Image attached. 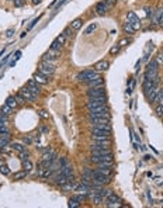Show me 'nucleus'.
<instances>
[{"mask_svg":"<svg viewBox=\"0 0 163 208\" xmlns=\"http://www.w3.org/2000/svg\"><path fill=\"white\" fill-rule=\"evenodd\" d=\"M89 117L90 118H98V117H110V113H108V107L107 104H103V106L94 107V108H90L89 110Z\"/></svg>","mask_w":163,"mask_h":208,"instance_id":"obj_1","label":"nucleus"},{"mask_svg":"<svg viewBox=\"0 0 163 208\" xmlns=\"http://www.w3.org/2000/svg\"><path fill=\"white\" fill-rule=\"evenodd\" d=\"M38 72H41L42 75H45V76L48 78V76L55 73V65L51 63V62H46V61L41 62L40 66H38Z\"/></svg>","mask_w":163,"mask_h":208,"instance_id":"obj_2","label":"nucleus"},{"mask_svg":"<svg viewBox=\"0 0 163 208\" xmlns=\"http://www.w3.org/2000/svg\"><path fill=\"white\" fill-rule=\"evenodd\" d=\"M97 76H100V75L97 73V70H83V72H80V73L76 76V79L78 80H80V82H90V80H93L94 78H97Z\"/></svg>","mask_w":163,"mask_h":208,"instance_id":"obj_3","label":"nucleus"},{"mask_svg":"<svg viewBox=\"0 0 163 208\" xmlns=\"http://www.w3.org/2000/svg\"><path fill=\"white\" fill-rule=\"evenodd\" d=\"M103 104H107V97L106 94L104 96H98V97H89L87 100V108H94V107L103 106Z\"/></svg>","mask_w":163,"mask_h":208,"instance_id":"obj_4","label":"nucleus"},{"mask_svg":"<svg viewBox=\"0 0 163 208\" xmlns=\"http://www.w3.org/2000/svg\"><path fill=\"white\" fill-rule=\"evenodd\" d=\"M110 131H104V130H98V128H93L91 131V136L94 141H101V139H110Z\"/></svg>","mask_w":163,"mask_h":208,"instance_id":"obj_5","label":"nucleus"},{"mask_svg":"<svg viewBox=\"0 0 163 208\" xmlns=\"http://www.w3.org/2000/svg\"><path fill=\"white\" fill-rule=\"evenodd\" d=\"M111 145L110 139H101V141H94L93 143H91V146H90V149L91 151H100V149H108Z\"/></svg>","mask_w":163,"mask_h":208,"instance_id":"obj_6","label":"nucleus"},{"mask_svg":"<svg viewBox=\"0 0 163 208\" xmlns=\"http://www.w3.org/2000/svg\"><path fill=\"white\" fill-rule=\"evenodd\" d=\"M106 91H104V87L103 86H97V87H90L87 90V96L89 97H98V96H104Z\"/></svg>","mask_w":163,"mask_h":208,"instance_id":"obj_7","label":"nucleus"},{"mask_svg":"<svg viewBox=\"0 0 163 208\" xmlns=\"http://www.w3.org/2000/svg\"><path fill=\"white\" fill-rule=\"evenodd\" d=\"M40 83H37L35 80H30L28 83H27V87L30 89V91L34 94V96H38V94L41 93V89H40Z\"/></svg>","mask_w":163,"mask_h":208,"instance_id":"obj_8","label":"nucleus"},{"mask_svg":"<svg viewBox=\"0 0 163 208\" xmlns=\"http://www.w3.org/2000/svg\"><path fill=\"white\" fill-rule=\"evenodd\" d=\"M158 93H159V87H158V85H153L151 89L148 90V97H149V101H151V103H155Z\"/></svg>","mask_w":163,"mask_h":208,"instance_id":"obj_9","label":"nucleus"},{"mask_svg":"<svg viewBox=\"0 0 163 208\" xmlns=\"http://www.w3.org/2000/svg\"><path fill=\"white\" fill-rule=\"evenodd\" d=\"M20 93H21V96L25 98V101H34V100H35V97H37V96H34V94L30 91L28 87H24V89L21 90Z\"/></svg>","mask_w":163,"mask_h":208,"instance_id":"obj_10","label":"nucleus"},{"mask_svg":"<svg viewBox=\"0 0 163 208\" xmlns=\"http://www.w3.org/2000/svg\"><path fill=\"white\" fill-rule=\"evenodd\" d=\"M34 80H35L37 83H40V85H46V83L49 82V79H46V76L42 75L41 72H38V73L34 75Z\"/></svg>","mask_w":163,"mask_h":208,"instance_id":"obj_11","label":"nucleus"},{"mask_svg":"<svg viewBox=\"0 0 163 208\" xmlns=\"http://www.w3.org/2000/svg\"><path fill=\"white\" fill-rule=\"evenodd\" d=\"M108 66H110V63H108L107 61H100V62H97V63L94 65V70H97V72H101V70L108 69Z\"/></svg>","mask_w":163,"mask_h":208,"instance_id":"obj_12","label":"nucleus"},{"mask_svg":"<svg viewBox=\"0 0 163 208\" xmlns=\"http://www.w3.org/2000/svg\"><path fill=\"white\" fill-rule=\"evenodd\" d=\"M107 8H108V4L106 2H100L96 6V11H97V14H104L107 11Z\"/></svg>","mask_w":163,"mask_h":208,"instance_id":"obj_13","label":"nucleus"},{"mask_svg":"<svg viewBox=\"0 0 163 208\" xmlns=\"http://www.w3.org/2000/svg\"><path fill=\"white\" fill-rule=\"evenodd\" d=\"M90 190H91V187H90V186H87V184H83V183H82L80 186H78V187H76V191L80 193V194H85V196H87V194H89Z\"/></svg>","mask_w":163,"mask_h":208,"instance_id":"obj_14","label":"nucleus"},{"mask_svg":"<svg viewBox=\"0 0 163 208\" xmlns=\"http://www.w3.org/2000/svg\"><path fill=\"white\" fill-rule=\"evenodd\" d=\"M87 85H89L90 87H97V86H103V79L100 78V76H97V78H94L93 80L87 82Z\"/></svg>","mask_w":163,"mask_h":208,"instance_id":"obj_15","label":"nucleus"},{"mask_svg":"<svg viewBox=\"0 0 163 208\" xmlns=\"http://www.w3.org/2000/svg\"><path fill=\"white\" fill-rule=\"evenodd\" d=\"M156 78H158V70H148L146 76H145V79L151 80V82H153Z\"/></svg>","mask_w":163,"mask_h":208,"instance_id":"obj_16","label":"nucleus"},{"mask_svg":"<svg viewBox=\"0 0 163 208\" xmlns=\"http://www.w3.org/2000/svg\"><path fill=\"white\" fill-rule=\"evenodd\" d=\"M162 16H163V8H158V10L153 13V21H155L156 24H159V20Z\"/></svg>","mask_w":163,"mask_h":208,"instance_id":"obj_17","label":"nucleus"},{"mask_svg":"<svg viewBox=\"0 0 163 208\" xmlns=\"http://www.w3.org/2000/svg\"><path fill=\"white\" fill-rule=\"evenodd\" d=\"M107 198V203H121V198H120L118 196H115L114 193H111L108 197H106Z\"/></svg>","mask_w":163,"mask_h":208,"instance_id":"obj_18","label":"nucleus"},{"mask_svg":"<svg viewBox=\"0 0 163 208\" xmlns=\"http://www.w3.org/2000/svg\"><path fill=\"white\" fill-rule=\"evenodd\" d=\"M6 104H7L8 107H11V108H16L18 103H17L16 97H13V96H11V97H7V100H6Z\"/></svg>","mask_w":163,"mask_h":208,"instance_id":"obj_19","label":"nucleus"},{"mask_svg":"<svg viewBox=\"0 0 163 208\" xmlns=\"http://www.w3.org/2000/svg\"><path fill=\"white\" fill-rule=\"evenodd\" d=\"M91 198H93V203H94V204H97V205H100V204H103V203H104V197H101L100 194H93V196H91Z\"/></svg>","mask_w":163,"mask_h":208,"instance_id":"obj_20","label":"nucleus"},{"mask_svg":"<svg viewBox=\"0 0 163 208\" xmlns=\"http://www.w3.org/2000/svg\"><path fill=\"white\" fill-rule=\"evenodd\" d=\"M129 23H131V25H132V28H134L135 31L141 28V20H139L138 17H136V18H134V20H131Z\"/></svg>","mask_w":163,"mask_h":208,"instance_id":"obj_21","label":"nucleus"},{"mask_svg":"<svg viewBox=\"0 0 163 208\" xmlns=\"http://www.w3.org/2000/svg\"><path fill=\"white\" fill-rule=\"evenodd\" d=\"M0 136L10 139V131H8L7 126H4V128H0Z\"/></svg>","mask_w":163,"mask_h":208,"instance_id":"obj_22","label":"nucleus"},{"mask_svg":"<svg viewBox=\"0 0 163 208\" xmlns=\"http://www.w3.org/2000/svg\"><path fill=\"white\" fill-rule=\"evenodd\" d=\"M82 24H83V21H82L80 18H76V20L72 21V28H73V30H79L82 27Z\"/></svg>","mask_w":163,"mask_h":208,"instance_id":"obj_23","label":"nucleus"},{"mask_svg":"<svg viewBox=\"0 0 163 208\" xmlns=\"http://www.w3.org/2000/svg\"><path fill=\"white\" fill-rule=\"evenodd\" d=\"M91 152H93V155L103 156V155H107V153H111V149L108 148V149H100V151H91Z\"/></svg>","mask_w":163,"mask_h":208,"instance_id":"obj_24","label":"nucleus"},{"mask_svg":"<svg viewBox=\"0 0 163 208\" xmlns=\"http://www.w3.org/2000/svg\"><path fill=\"white\" fill-rule=\"evenodd\" d=\"M96 171H98V173H103V174L111 176V169H110V167H98Z\"/></svg>","mask_w":163,"mask_h":208,"instance_id":"obj_25","label":"nucleus"},{"mask_svg":"<svg viewBox=\"0 0 163 208\" xmlns=\"http://www.w3.org/2000/svg\"><path fill=\"white\" fill-rule=\"evenodd\" d=\"M97 28V24H96V23H93V24H90L89 27H87V28H86V31H85V34L86 35H89V34H91L94 31V30Z\"/></svg>","mask_w":163,"mask_h":208,"instance_id":"obj_26","label":"nucleus"},{"mask_svg":"<svg viewBox=\"0 0 163 208\" xmlns=\"http://www.w3.org/2000/svg\"><path fill=\"white\" fill-rule=\"evenodd\" d=\"M158 66H159V63L156 61H152L148 63V70H158Z\"/></svg>","mask_w":163,"mask_h":208,"instance_id":"obj_27","label":"nucleus"},{"mask_svg":"<svg viewBox=\"0 0 163 208\" xmlns=\"http://www.w3.org/2000/svg\"><path fill=\"white\" fill-rule=\"evenodd\" d=\"M23 166H24V170L25 171H31V170H33V163H31L30 160H24V162H23Z\"/></svg>","mask_w":163,"mask_h":208,"instance_id":"obj_28","label":"nucleus"},{"mask_svg":"<svg viewBox=\"0 0 163 208\" xmlns=\"http://www.w3.org/2000/svg\"><path fill=\"white\" fill-rule=\"evenodd\" d=\"M4 126H7V115L2 114L0 115V128H4Z\"/></svg>","mask_w":163,"mask_h":208,"instance_id":"obj_29","label":"nucleus"},{"mask_svg":"<svg viewBox=\"0 0 163 208\" xmlns=\"http://www.w3.org/2000/svg\"><path fill=\"white\" fill-rule=\"evenodd\" d=\"M69 207H72V208H76V207H80V203H79L78 200H76V198H73V197H72V198H70L69 200Z\"/></svg>","mask_w":163,"mask_h":208,"instance_id":"obj_30","label":"nucleus"},{"mask_svg":"<svg viewBox=\"0 0 163 208\" xmlns=\"http://www.w3.org/2000/svg\"><path fill=\"white\" fill-rule=\"evenodd\" d=\"M11 107H8L7 104H4V106H2V114H4V115H8L10 113H11Z\"/></svg>","mask_w":163,"mask_h":208,"instance_id":"obj_31","label":"nucleus"},{"mask_svg":"<svg viewBox=\"0 0 163 208\" xmlns=\"http://www.w3.org/2000/svg\"><path fill=\"white\" fill-rule=\"evenodd\" d=\"M11 148L14 149V151H18V152L25 151V146H24V145H21V143H13Z\"/></svg>","mask_w":163,"mask_h":208,"instance_id":"obj_32","label":"nucleus"},{"mask_svg":"<svg viewBox=\"0 0 163 208\" xmlns=\"http://www.w3.org/2000/svg\"><path fill=\"white\" fill-rule=\"evenodd\" d=\"M97 166L98 167H111L113 166V162H110V160H103V162H98Z\"/></svg>","mask_w":163,"mask_h":208,"instance_id":"obj_33","label":"nucleus"},{"mask_svg":"<svg viewBox=\"0 0 163 208\" xmlns=\"http://www.w3.org/2000/svg\"><path fill=\"white\" fill-rule=\"evenodd\" d=\"M124 30H125L126 33H129V34H132V33H134V31H135V30L132 28V25H131V23H129V21H126L125 24H124Z\"/></svg>","mask_w":163,"mask_h":208,"instance_id":"obj_34","label":"nucleus"},{"mask_svg":"<svg viewBox=\"0 0 163 208\" xmlns=\"http://www.w3.org/2000/svg\"><path fill=\"white\" fill-rule=\"evenodd\" d=\"M7 145H8V138H3V136H0V149H4Z\"/></svg>","mask_w":163,"mask_h":208,"instance_id":"obj_35","label":"nucleus"},{"mask_svg":"<svg viewBox=\"0 0 163 208\" xmlns=\"http://www.w3.org/2000/svg\"><path fill=\"white\" fill-rule=\"evenodd\" d=\"M111 193H113V190H108V188H107V190H101V188L98 190V194H100L101 197H108Z\"/></svg>","mask_w":163,"mask_h":208,"instance_id":"obj_36","label":"nucleus"},{"mask_svg":"<svg viewBox=\"0 0 163 208\" xmlns=\"http://www.w3.org/2000/svg\"><path fill=\"white\" fill-rule=\"evenodd\" d=\"M25 174H27V171H18V173H16L14 174V180H20V179H24Z\"/></svg>","mask_w":163,"mask_h":208,"instance_id":"obj_37","label":"nucleus"},{"mask_svg":"<svg viewBox=\"0 0 163 208\" xmlns=\"http://www.w3.org/2000/svg\"><path fill=\"white\" fill-rule=\"evenodd\" d=\"M155 101H158L159 104H163V90H159V93H158V96H156Z\"/></svg>","mask_w":163,"mask_h":208,"instance_id":"obj_38","label":"nucleus"},{"mask_svg":"<svg viewBox=\"0 0 163 208\" xmlns=\"http://www.w3.org/2000/svg\"><path fill=\"white\" fill-rule=\"evenodd\" d=\"M61 46H62V45L59 44V42H58L56 40H55V41L52 42V45H51V49H55V51H61Z\"/></svg>","mask_w":163,"mask_h":208,"instance_id":"obj_39","label":"nucleus"},{"mask_svg":"<svg viewBox=\"0 0 163 208\" xmlns=\"http://www.w3.org/2000/svg\"><path fill=\"white\" fill-rule=\"evenodd\" d=\"M28 152L27 151H23V152H20V159L24 162V160H28Z\"/></svg>","mask_w":163,"mask_h":208,"instance_id":"obj_40","label":"nucleus"},{"mask_svg":"<svg viewBox=\"0 0 163 208\" xmlns=\"http://www.w3.org/2000/svg\"><path fill=\"white\" fill-rule=\"evenodd\" d=\"M14 97H16V100H17V103H18V104H23V103H25V98L21 96V93L20 94H16Z\"/></svg>","mask_w":163,"mask_h":208,"instance_id":"obj_41","label":"nucleus"},{"mask_svg":"<svg viewBox=\"0 0 163 208\" xmlns=\"http://www.w3.org/2000/svg\"><path fill=\"white\" fill-rule=\"evenodd\" d=\"M73 198H76L79 203H82V201L86 200V196H85V194H80V193H79V194H76V196H73Z\"/></svg>","mask_w":163,"mask_h":208,"instance_id":"obj_42","label":"nucleus"},{"mask_svg":"<svg viewBox=\"0 0 163 208\" xmlns=\"http://www.w3.org/2000/svg\"><path fill=\"white\" fill-rule=\"evenodd\" d=\"M0 171H2L3 174H8V173H10V170H8V167L6 166V165H2V166H0Z\"/></svg>","mask_w":163,"mask_h":208,"instance_id":"obj_43","label":"nucleus"},{"mask_svg":"<svg viewBox=\"0 0 163 208\" xmlns=\"http://www.w3.org/2000/svg\"><path fill=\"white\" fill-rule=\"evenodd\" d=\"M56 41L59 42L61 45H65V42H66V37H65V35H59V37L56 38Z\"/></svg>","mask_w":163,"mask_h":208,"instance_id":"obj_44","label":"nucleus"},{"mask_svg":"<svg viewBox=\"0 0 163 208\" xmlns=\"http://www.w3.org/2000/svg\"><path fill=\"white\" fill-rule=\"evenodd\" d=\"M145 11H146V16L148 17H153V13H155V11H153L151 7H145Z\"/></svg>","mask_w":163,"mask_h":208,"instance_id":"obj_45","label":"nucleus"},{"mask_svg":"<svg viewBox=\"0 0 163 208\" xmlns=\"http://www.w3.org/2000/svg\"><path fill=\"white\" fill-rule=\"evenodd\" d=\"M126 18H128V21L134 20V18H136V14H135L134 11H129V13H128V16H126Z\"/></svg>","mask_w":163,"mask_h":208,"instance_id":"obj_46","label":"nucleus"},{"mask_svg":"<svg viewBox=\"0 0 163 208\" xmlns=\"http://www.w3.org/2000/svg\"><path fill=\"white\" fill-rule=\"evenodd\" d=\"M120 51V45H115V46H113V48L110 49V53L111 55H114V53H117Z\"/></svg>","mask_w":163,"mask_h":208,"instance_id":"obj_47","label":"nucleus"},{"mask_svg":"<svg viewBox=\"0 0 163 208\" xmlns=\"http://www.w3.org/2000/svg\"><path fill=\"white\" fill-rule=\"evenodd\" d=\"M156 62H158V63H163V52H160L159 55H158V58H156Z\"/></svg>","mask_w":163,"mask_h":208,"instance_id":"obj_48","label":"nucleus"},{"mask_svg":"<svg viewBox=\"0 0 163 208\" xmlns=\"http://www.w3.org/2000/svg\"><path fill=\"white\" fill-rule=\"evenodd\" d=\"M40 18H41V17H38V18H35V20H33V23H31V24L28 25V30H31V28H33L34 25H35V24H37V23H38V20H40Z\"/></svg>","mask_w":163,"mask_h":208,"instance_id":"obj_49","label":"nucleus"},{"mask_svg":"<svg viewBox=\"0 0 163 208\" xmlns=\"http://www.w3.org/2000/svg\"><path fill=\"white\" fill-rule=\"evenodd\" d=\"M62 35H65V37H70V35H72V34H70V31H69V30H65V31H63V34H62Z\"/></svg>","mask_w":163,"mask_h":208,"instance_id":"obj_50","label":"nucleus"},{"mask_svg":"<svg viewBox=\"0 0 163 208\" xmlns=\"http://www.w3.org/2000/svg\"><path fill=\"white\" fill-rule=\"evenodd\" d=\"M24 143L25 145H30L31 143V138H24Z\"/></svg>","mask_w":163,"mask_h":208,"instance_id":"obj_51","label":"nucleus"},{"mask_svg":"<svg viewBox=\"0 0 163 208\" xmlns=\"http://www.w3.org/2000/svg\"><path fill=\"white\" fill-rule=\"evenodd\" d=\"M13 33H14L13 30H7V33H6V35H7V37H11V35H13Z\"/></svg>","mask_w":163,"mask_h":208,"instance_id":"obj_52","label":"nucleus"},{"mask_svg":"<svg viewBox=\"0 0 163 208\" xmlns=\"http://www.w3.org/2000/svg\"><path fill=\"white\" fill-rule=\"evenodd\" d=\"M40 115H41V117H44V118H45V117H48V114H46L45 111H40Z\"/></svg>","mask_w":163,"mask_h":208,"instance_id":"obj_53","label":"nucleus"},{"mask_svg":"<svg viewBox=\"0 0 163 208\" xmlns=\"http://www.w3.org/2000/svg\"><path fill=\"white\" fill-rule=\"evenodd\" d=\"M104 2H106L108 6H110V4H113V3H115V0H104Z\"/></svg>","mask_w":163,"mask_h":208,"instance_id":"obj_54","label":"nucleus"},{"mask_svg":"<svg viewBox=\"0 0 163 208\" xmlns=\"http://www.w3.org/2000/svg\"><path fill=\"white\" fill-rule=\"evenodd\" d=\"M126 44V40H121V41H120V46H122V45H125Z\"/></svg>","mask_w":163,"mask_h":208,"instance_id":"obj_55","label":"nucleus"},{"mask_svg":"<svg viewBox=\"0 0 163 208\" xmlns=\"http://www.w3.org/2000/svg\"><path fill=\"white\" fill-rule=\"evenodd\" d=\"M159 24H160V25H163V16L160 17V20H159Z\"/></svg>","mask_w":163,"mask_h":208,"instance_id":"obj_56","label":"nucleus"},{"mask_svg":"<svg viewBox=\"0 0 163 208\" xmlns=\"http://www.w3.org/2000/svg\"><path fill=\"white\" fill-rule=\"evenodd\" d=\"M40 2H41V0H33V3H34V4H38Z\"/></svg>","mask_w":163,"mask_h":208,"instance_id":"obj_57","label":"nucleus"},{"mask_svg":"<svg viewBox=\"0 0 163 208\" xmlns=\"http://www.w3.org/2000/svg\"><path fill=\"white\" fill-rule=\"evenodd\" d=\"M2 165H3V160H0V166H2Z\"/></svg>","mask_w":163,"mask_h":208,"instance_id":"obj_58","label":"nucleus"}]
</instances>
